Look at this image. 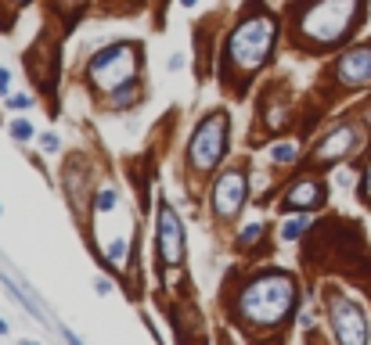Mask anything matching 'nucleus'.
Listing matches in <instances>:
<instances>
[{
  "label": "nucleus",
  "instance_id": "17",
  "mask_svg": "<svg viewBox=\"0 0 371 345\" xmlns=\"http://www.w3.org/2000/svg\"><path fill=\"white\" fill-rule=\"evenodd\" d=\"M360 202L371 205V166L364 169V180H360Z\"/></svg>",
  "mask_w": 371,
  "mask_h": 345
},
{
  "label": "nucleus",
  "instance_id": "15",
  "mask_svg": "<svg viewBox=\"0 0 371 345\" xmlns=\"http://www.w3.org/2000/svg\"><path fill=\"white\" fill-rule=\"evenodd\" d=\"M11 137H15V141H29V137H33V126H29L25 119H15V122H11Z\"/></svg>",
  "mask_w": 371,
  "mask_h": 345
},
{
  "label": "nucleus",
  "instance_id": "6",
  "mask_svg": "<svg viewBox=\"0 0 371 345\" xmlns=\"http://www.w3.org/2000/svg\"><path fill=\"white\" fill-rule=\"evenodd\" d=\"M328 313H332V331L339 341H346V345H364L371 338L367 331V317H364V309L346 299V295H332L328 302Z\"/></svg>",
  "mask_w": 371,
  "mask_h": 345
},
{
  "label": "nucleus",
  "instance_id": "4",
  "mask_svg": "<svg viewBox=\"0 0 371 345\" xmlns=\"http://www.w3.org/2000/svg\"><path fill=\"white\" fill-rule=\"evenodd\" d=\"M227 151V115L224 112H209L199 130L188 144V166L195 173H209L216 162H220V155Z\"/></svg>",
  "mask_w": 371,
  "mask_h": 345
},
{
  "label": "nucleus",
  "instance_id": "1",
  "mask_svg": "<svg viewBox=\"0 0 371 345\" xmlns=\"http://www.w3.org/2000/svg\"><path fill=\"white\" fill-rule=\"evenodd\" d=\"M360 18V0H303L299 11L292 8V37L303 47H335L350 37L353 22Z\"/></svg>",
  "mask_w": 371,
  "mask_h": 345
},
{
  "label": "nucleus",
  "instance_id": "11",
  "mask_svg": "<svg viewBox=\"0 0 371 345\" xmlns=\"http://www.w3.org/2000/svg\"><path fill=\"white\" fill-rule=\"evenodd\" d=\"M325 198H328V187L321 180H299L296 187H289L282 209L285 212H310V209L325 205Z\"/></svg>",
  "mask_w": 371,
  "mask_h": 345
},
{
  "label": "nucleus",
  "instance_id": "19",
  "mask_svg": "<svg viewBox=\"0 0 371 345\" xmlns=\"http://www.w3.org/2000/svg\"><path fill=\"white\" fill-rule=\"evenodd\" d=\"M40 148H44L47 155H54V151H58V137H54V134H44V137H40Z\"/></svg>",
  "mask_w": 371,
  "mask_h": 345
},
{
  "label": "nucleus",
  "instance_id": "18",
  "mask_svg": "<svg viewBox=\"0 0 371 345\" xmlns=\"http://www.w3.org/2000/svg\"><path fill=\"white\" fill-rule=\"evenodd\" d=\"M112 205H115V191H101L98 195V212H108Z\"/></svg>",
  "mask_w": 371,
  "mask_h": 345
},
{
  "label": "nucleus",
  "instance_id": "8",
  "mask_svg": "<svg viewBox=\"0 0 371 345\" xmlns=\"http://www.w3.org/2000/svg\"><path fill=\"white\" fill-rule=\"evenodd\" d=\"M159 259L166 266H180L184 259V223H180V216L173 212L170 202H159Z\"/></svg>",
  "mask_w": 371,
  "mask_h": 345
},
{
  "label": "nucleus",
  "instance_id": "23",
  "mask_svg": "<svg viewBox=\"0 0 371 345\" xmlns=\"http://www.w3.org/2000/svg\"><path fill=\"white\" fill-rule=\"evenodd\" d=\"M180 65H184V58H180V54H173V58H170V72H177Z\"/></svg>",
  "mask_w": 371,
  "mask_h": 345
},
{
  "label": "nucleus",
  "instance_id": "3",
  "mask_svg": "<svg viewBox=\"0 0 371 345\" xmlns=\"http://www.w3.org/2000/svg\"><path fill=\"white\" fill-rule=\"evenodd\" d=\"M274 44H277V22L270 15H249L234 25V33L227 40V51H224V65H227V79H245L260 72L270 54H274Z\"/></svg>",
  "mask_w": 371,
  "mask_h": 345
},
{
  "label": "nucleus",
  "instance_id": "13",
  "mask_svg": "<svg viewBox=\"0 0 371 345\" xmlns=\"http://www.w3.org/2000/svg\"><path fill=\"white\" fill-rule=\"evenodd\" d=\"M127 252H130V248H127V241H122V237L112 241V245H108V263H112L115 270H122V266H127Z\"/></svg>",
  "mask_w": 371,
  "mask_h": 345
},
{
  "label": "nucleus",
  "instance_id": "22",
  "mask_svg": "<svg viewBox=\"0 0 371 345\" xmlns=\"http://www.w3.org/2000/svg\"><path fill=\"white\" fill-rule=\"evenodd\" d=\"M94 288H98V295H108V292H112V285H108V280H105V277L98 280V285H94Z\"/></svg>",
  "mask_w": 371,
  "mask_h": 345
},
{
  "label": "nucleus",
  "instance_id": "25",
  "mask_svg": "<svg viewBox=\"0 0 371 345\" xmlns=\"http://www.w3.org/2000/svg\"><path fill=\"white\" fill-rule=\"evenodd\" d=\"M0 334H8V320H0Z\"/></svg>",
  "mask_w": 371,
  "mask_h": 345
},
{
  "label": "nucleus",
  "instance_id": "16",
  "mask_svg": "<svg viewBox=\"0 0 371 345\" xmlns=\"http://www.w3.org/2000/svg\"><path fill=\"white\" fill-rule=\"evenodd\" d=\"M260 234H263V227H260V223H253V227H245V234L238 237V248H249V245H253V241H256Z\"/></svg>",
  "mask_w": 371,
  "mask_h": 345
},
{
  "label": "nucleus",
  "instance_id": "24",
  "mask_svg": "<svg viewBox=\"0 0 371 345\" xmlns=\"http://www.w3.org/2000/svg\"><path fill=\"white\" fill-rule=\"evenodd\" d=\"M180 4H184V8H195V4H199V0H180Z\"/></svg>",
  "mask_w": 371,
  "mask_h": 345
},
{
  "label": "nucleus",
  "instance_id": "26",
  "mask_svg": "<svg viewBox=\"0 0 371 345\" xmlns=\"http://www.w3.org/2000/svg\"><path fill=\"white\" fill-rule=\"evenodd\" d=\"M364 119H367V126H371V108H367V115H364Z\"/></svg>",
  "mask_w": 371,
  "mask_h": 345
},
{
  "label": "nucleus",
  "instance_id": "5",
  "mask_svg": "<svg viewBox=\"0 0 371 345\" xmlns=\"http://www.w3.org/2000/svg\"><path fill=\"white\" fill-rule=\"evenodd\" d=\"M137 54H141L137 44H115V47L94 54V61H90V69H87L90 83L98 90H115L122 83H130L134 72H137Z\"/></svg>",
  "mask_w": 371,
  "mask_h": 345
},
{
  "label": "nucleus",
  "instance_id": "21",
  "mask_svg": "<svg viewBox=\"0 0 371 345\" xmlns=\"http://www.w3.org/2000/svg\"><path fill=\"white\" fill-rule=\"evenodd\" d=\"M8 86H11V72L0 69V93H8Z\"/></svg>",
  "mask_w": 371,
  "mask_h": 345
},
{
  "label": "nucleus",
  "instance_id": "12",
  "mask_svg": "<svg viewBox=\"0 0 371 345\" xmlns=\"http://www.w3.org/2000/svg\"><path fill=\"white\" fill-rule=\"evenodd\" d=\"M296 155H299L296 144H274L270 148V162H277V166H282V162H296Z\"/></svg>",
  "mask_w": 371,
  "mask_h": 345
},
{
  "label": "nucleus",
  "instance_id": "20",
  "mask_svg": "<svg viewBox=\"0 0 371 345\" xmlns=\"http://www.w3.org/2000/svg\"><path fill=\"white\" fill-rule=\"evenodd\" d=\"M8 108H29V98L25 93H15V98H8Z\"/></svg>",
  "mask_w": 371,
  "mask_h": 345
},
{
  "label": "nucleus",
  "instance_id": "10",
  "mask_svg": "<svg viewBox=\"0 0 371 345\" xmlns=\"http://www.w3.org/2000/svg\"><path fill=\"white\" fill-rule=\"evenodd\" d=\"M335 79L343 86H367L371 83V47H353L346 51L343 58H339L335 65Z\"/></svg>",
  "mask_w": 371,
  "mask_h": 345
},
{
  "label": "nucleus",
  "instance_id": "9",
  "mask_svg": "<svg viewBox=\"0 0 371 345\" xmlns=\"http://www.w3.org/2000/svg\"><path fill=\"white\" fill-rule=\"evenodd\" d=\"M360 148V130L353 126V122H339V126L332 134H325L314 148V159L317 162H339L346 159V155H353Z\"/></svg>",
  "mask_w": 371,
  "mask_h": 345
},
{
  "label": "nucleus",
  "instance_id": "27",
  "mask_svg": "<svg viewBox=\"0 0 371 345\" xmlns=\"http://www.w3.org/2000/svg\"><path fill=\"white\" fill-rule=\"evenodd\" d=\"M15 4H18V8H22V4H29V0H15Z\"/></svg>",
  "mask_w": 371,
  "mask_h": 345
},
{
  "label": "nucleus",
  "instance_id": "7",
  "mask_svg": "<svg viewBox=\"0 0 371 345\" xmlns=\"http://www.w3.org/2000/svg\"><path fill=\"white\" fill-rule=\"evenodd\" d=\"M245 195H249V176L245 169H227L213 187V209L220 219H234L245 205Z\"/></svg>",
  "mask_w": 371,
  "mask_h": 345
},
{
  "label": "nucleus",
  "instance_id": "2",
  "mask_svg": "<svg viewBox=\"0 0 371 345\" xmlns=\"http://www.w3.org/2000/svg\"><path fill=\"white\" fill-rule=\"evenodd\" d=\"M296 302H299L296 280L282 270H270V273H260L245 285V292L238 299V313H241V320L270 331L292 317Z\"/></svg>",
  "mask_w": 371,
  "mask_h": 345
},
{
  "label": "nucleus",
  "instance_id": "14",
  "mask_svg": "<svg viewBox=\"0 0 371 345\" xmlns=\"http://www.w3.org/2000/svg\"><path fill=\"white\" fill-rule=\"evenodd\" d=\"M303 230H306V219H303V216H296V219H289V223L282 227V237H285V241H296Z\"/></svg>",
  "mask_w": 371,
  "mask_h": 345
}]
</instances>
